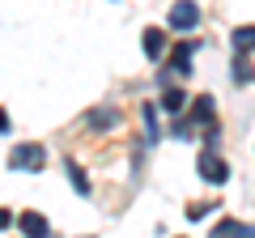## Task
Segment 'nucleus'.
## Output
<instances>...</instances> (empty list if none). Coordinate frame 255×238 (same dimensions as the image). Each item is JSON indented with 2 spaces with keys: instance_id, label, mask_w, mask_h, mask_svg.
<instances>
[{
  "instance_id": "obj_6",
  "label": "nucleus",
  "mask_w": 255,
  "mask_h": 238,
  "mask_svg": "<svg viewBox=\"0 0 255 238\" xmlns=\"http://www.w3.org/2000/svg\"><path fill=\"white\" fill-rule=\"evenodd\" d=\"M191 51H196V43H179V47H174V55H170V68H166V77H170V73H187V68H191Z\"/></svg>"
},
{
  "instance_id": "obj_13",
  "label": "nucleus",
  "mask_w": 255,
  "mask_h": 238,
  "mask_svg": "<svg viewBox=\"0 0 255 238\" xmlns=\"http://www.w3.org/2000/svg\"><path fill=\"white\" fill-rule=\"evenodd\" d=\"M234 81H238V85L251 81V60H247V55H238V60H234Z\"/></svg>"
},
{
  "instance_id": "obj_2",
  "label": "nucleus",
  "mask_w": 255,
  "mask_h": 238,
  "mask_svg": "<svg viewBox=\"0 0 255 238\" xmlns=\"http://www.w3.org/2000/svg\"><path fill=\"white\" fill-rule=\"evenodd\" d=\"M196 170H200L204 179H209V183H226V179H230V166H226V157H217L213 149H204V153H200Z\"/></svg>"
},
{
  "instance_id": "obj_15",
  "label": "nucleus",
  "mask_w": 255,
  "mask_h": 238,
  "mask_svg": "<svg viewBox=\"0 0 255 238\" xmlns=\"http://www.w3.org/2000/svg\"><path fill=\"white\" fill-rule=\"evenodd\" d=\"M209 209H213V204H191L187 217H191V221H200V217H209Z\"/></svg>"
},
{
  "instance_id": "obj_5",
  "label": "nucleus",
  "mask_w": 255,
  "mask_h": 238,
  "mask_svg": "<svg viewBox=\"0 0 255 238\" xmlns=\"http://www.w3.org/2000/svg\"><path fill=\"white\" fill-rule=\"evenodd\" d=\"M17 226H21V234H26V238H47V234H51V226H47L43 213H21Z\"/></svg>"
},
{
  "instance_id": "obj_14",
  "label": "nucleus",
  "mask_w": 255,
  "mask_h": 238,
  "mask_svg": "<svg viewBox=\"0 0 255 238\" xmlns=\"http://www.w3.org/2000/svg\"><path fill=\"white\" fill-rule=\"evenodd\" d=\"M145 132H149V140H157L162 132H157V115H153V102L145 107Z\"/></svg>"
},
{
  "instance_id": "obj_7",
  "label": "nucleus",
  "mask_w": 255,
  "mask_h": 238,
  "mask_svg": "<svg viewBox=\"0 0 255 238\" xmlns=\"http://www.w3.org/2000/svg\"><path fill=\"white\" fill-rule=\"evenodd\" d=\"M213 238H255V226H243V221H221L213 230Z\"/></svg>"
},
{
  "instance_id": "obj_4",
  "label": "nucleus",
  "mask_w": 255,
  "mask_h": 238,
  "mask_svg": "<svg viewBox=\"0 0 255 238\" xmlns=\"http://www.w3.org/2000/svg\"><path fill=\"white\" fill-rule=\"evenodd\" d=\"M196 21H200V9H196L191 0H179V4L170 9V26H174V30H191Z\"/></svg>"
},
{
  "instance_id": "obj_3",
  "label": "nucleus",
  "mask_w": 255,
  "mask_h": 238,
  "mask_svg": "<svg viewBox=\"0 0 255 238\" xmlns=\"http://www.w3.org/2000/svg\"><path fill=\"white\" fill-rule=\"evenodd\" d=\"M196 123H204V128H209V136L217 140V132H213V98H209V94H200V98L191 102V119H187V128H196Z\"/></svg>"
},
{
  "instance_id": "obj_12",
  "label": "nucleus",
  "mask_w": 255,
  "mask_h": 238,
  "mask_svg": "<svg viewBox=\"0 0 255 238\" xmlns=\"http://www.w3.org/2000/svg\"><path fill=\"white\" fill-rule=\"evenodd\" d=\"M68 174H73V187H77V192H81V196H90V179L81 174V166H77V162H68Z\"/></svg>"
},
{
  "instance_id": "obj_11",
  "label": "nucleus",
  "mask_w": 255,
  "mask_h": 238,
  "mask_svg": "<svg viewBox=\"0 0 255 238\" xmlns=\"http://www.w3.org/2000/svg\"><path fill=\"white\" fill-rule=\"evenodd\" d=\"M183 102H187V94H183V90H166L162 94V107L166 111H183Z\"/></svg>"
},
{
  "instance_id": "obj_1",
  "label": "nucleus",
  "mask_w": 255,
  "mask_h": 238,
  "mask_svg": "<svg viewBox=\"0 0 255 238\" xmlns=\"http://www.w3.org/2000/svg\"><path fill=\"white\" fill-rule=\"evenodd\" d=\"M43 162H47V153H43L38 140H21V145H13V153H9V166L13 170H26V174H38Z\"/></svg>"
},
{
  "instance_id": "obj_8",
  "label": "nucleus",
  "mask_w": 255,
  "mask_h": 238,
  "mask_svg": "<svg viewBox=\"0 0 255 238\" xmlns=\"http://www.w3.org/2000/svg\"><path fill=\"white\" fill-rule=\"evenodd\" d=\"M85 123H90V128H111V123H119V107H102V111H90V115H85Z\"/></svg>"
},
{
  "instance_id": "obj_9",
  "label": "nucleus",
  "mask_w": 255,
  "mask_h": 238,
  "mask_svg": "<svg viewBox=\"0 0 255 238\" xmlns=\"http://www.w3.org/2000/svg\"><path fill=\"white\" fill-rule=\"evenodd\" d=\"M145 55L149 60H162L166 55V34L162 30H145Z\"/></svg>"
},
{
  "instance_id": "obj_10",
  "label": "nucleus",
  "mask_w": 255,
  "mask_h": 238,
  "mask_svg": "<svg viewBox=\"0 0 255 238\" xmlns=\"http://www.w3.org/2000/svg\"><path fill=\"white\" fill-rule=\"evenodd\" d=\"M234 47H238V55H247L255 47V26H238L234 30Z\"/></svg>"
},
{
  "instance_id": "obj_16",
  "label": "nucleus",
  "mask_w": 255,
  "mask_h": 238,
  "mask_svg": "<svg viewBox=\"0 0 255 238\" xmlns=\"http://www.w3.org/2000/svg\"><path fill=\"white\" fill-rule=\"evenodd\" d=\"M9 226H13V213H9V209H0V230H9Z\"/></svg>"
},
{
  "instance_id": "obj_17",
  "label": "nucleus",
  "mask_w": 255,
  "mask_h": 238,
  "mask_svg": "<svg viewBox=\"0 0 255 238\" xmlns=\"http://www.w3.org/2000/svg\"><path fill=\"white\" fill-rule=\"evenodd\" d=\"M4 128H9V115H4V111H0V132H4Z\"/></svg>"
}]
</instances>
